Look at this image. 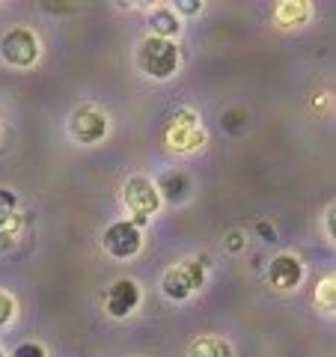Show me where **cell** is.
Here are the masks:
<instances>
[{
	"instance_id": "14",
	"label": "cell",
	"mask_w": 336,
	"mask_h": 357,
	"mask_svg": "<svg viewBox=\"0 0 336 357\" xmlns=\"http://www.w3.org/2000/svg\"><path fill=\"white\" fill-rule=\"evenodd\" d=\"M310 15V6L307 3H280L277 6V18L283 24H300Z\"/></svg>"
},
{
	"instance_id": "16",
	"label": "cell",
	"mask_w": 336,
	"mask_h": 357,
	"mask_svg": "<svg viewBox=\"0 0 336 357\" xmlns=\"http://www.w3.org/2000/svg\"><path fill=\"white\" fill-rule=\"evenodd\" d=\"M13 357H45V349L36 342H24V345H18Z\"/></svg>"
},
{
	"instance_id": "20",
	"label": "cell",
	"mask_w": 336,
	"mask_h": 357,
	"mask_svg": "<svg viewBox=\"0 0 336 357\" xmlns=\"http://www.w3.org/2000/svg\"><path fill=\"white\" fill-rule=\"evenodd\" d=\"M256 229H259V232H265V238H268V241H277V236H274V229H271V227H268V223H256Z\"/></svg>"
},
{
	"instance_id": "17",
	"label": "cell",
	"mask_w": 336,
	"mask_h": 357,
	"mask_svg": "<svg viewBox=\"0 0 336 357\" xmlns=\"http://www.w3.org/2000/svg\"><path fill=\"white\" fill-rule=\"evenodd\" d=\"M227 238H229V241H227V250H229V253H235V250L244 248V236H241V232H229Z\"/></svg>"
},
{
	"instance_id": "8",
	"label": "cell",
	"mask_w": 336,
	"mask_h": 357,
	"mask_svg": "<svg viewBox=\"0 0 336 357\" xmlns=\"http://www.w3.org/2000/svg\"><path fill=\"white\" fill-rule=\"evenodd\" d=\"M137 301H140V289L134 280H116L114 286H110V292H107V312L114 319H125L128 312L137 307Z\"/></svg>"
},
{
	"instance_id": "10",
	"label": "cell",
	"mask_w": 336,
	"mask_h": 357,
	"mask_svg": "<svg viewBox=\"0 0 336 357\" xmlns=\"http://www.w3.org/2000/svg\"><path fill=\"white\" fill-rule=\"evenodd\" d=\"M149 27H152V36H158V39H170L178 33V18L173 15V9H167V6H158V9H152V15H149Z\"/></svg>"
},
{
	"instance_id": "21",
	"label": "cell",
	"mask_w": 336,
	"mask_h": 357,
	"mask_svg": "<svg viewBox=\"0 0 336 357\" xmlns=\"http://www.w3.org/2000/svg\"><path fill=\"white\" fill-rule=\"evenodd\" d=\"M0 357H3V351H0Z\"/></svg>"
},
{
	"instance_id": "7",
	"label": "cell",
	"mask_w": 336,
	"mask_h": 357,
	"mask_svg": "<svg viewBox=\"0 0 336 357\" xmlns=\"http://www.w3.org/2000/svg\"><path fill=\"white\" fill-rule=\"evenodd\" d=\"M167 140H170L173 149H194L203 143V128L197 126L194 114H178L173 116V122L167 126Z\"/></svg>"
},
{
	"instance_id": "11",
	"label": "cell",
	"mask_w": 336,
	"mask_h": 357,
	"mask_svg": "<svg viewBox=\"0 0 336 357\" xmlns=\"http://www.w3.org/2000/svg\"><path fill=\"white\" fill-rule=\"evenodd\" d=\"M190 357H232V349L223 340L203 337L190 345Z\"/></svg>"
},
{
	"instance_id": "5",
	"label": "cell",
	"mask_w": 336,
	"mask_h": 357,
	"mask_svg": "<svg viewBox=\"0 0 336 357\" xmlns=\"http://www.w3.org/2000/svg\"><path fill=\"white\" fill-rule=\"evenodd\" d=\"M69 134L77 143H96L107 134V116L98 107H77L69 119Z\"/></svg>"
},
{
	"instance_id": "3",
	"label": "cell",
	"mask_w": 336,
	"mask_h": 357,
	"mask_svg": "<svg viewBox=\"0 0 336 357\" xmlns=\"http://www.w3.org/2000/svg\"><path fill=\"white\" fill-rule=\"evenodd\" d=\"M0 54H3V60L9 66H18V69H24V66L36 63V57H39V42H36V36H33L27 27H13L3 39H0Z\"/></svg>"
},
{
	"instance_id": "4",
	"label": "cell",
	"mask_w": 336,
	"mask_h": 357,
	"mask_svg": "<svg viewBox=\"0 0 336 357\" xmlns=\"http://www.w3.org/2000/svg\"><path fill=\"white\" fill-rule=\"evenodd\" d=\"M206 280V271H203V262H182L176 265L173 271L164 274V295L173 298V301H185L190 292H197Z\"/></svg>"
},
{
	"instance_id": "1",
	"label": "cell",
	"mask_w": 336,
	"mask_h": 357,
	"mask_svg": "<svg viewBox=\"0 0 336 357\" xmlns=\"http://www.w3.org/2000/svg\"><path fill=\"white\" fill-rule=\"evenodd\" d=\"M137 63H140V69L146 72L149 77L167 81V77H173L176 66H178V48H176L170 39L149 36V39H143V42H140Z\"/></svg>"
},
{
	"instance_id": "9",
	"label": "cell",
	"mask_w": 336,
	"mask_h": 357,
	"mask_svg": "<svg viewBox=\"0 0 336 357\" xmlns=\"http://www.w3.org/2000/svg\"><path fill=\"white\" fill-rule=\"evenodd\" d=\"M300 274H304L300 271V262L289 253H280L271 262V268H268V280L277 289H295L300 283Z\"/></svg>"
},
{
	"instance_id": "19",
	"label": "cell",
	"mask_w": 336,
	"mask_h": 357,
	"mask_svg": "<svg viewBox=\"0 0 336 357\" xmlns=\"http://www.w3.org/2000/svg\"><path fill=\"white\" fill-rule=\"evenodd\" d=\"M178 9H182V13H188V15H194V13H199V3H197V0H190V3H188V0H182V3H178Z\"/></svg>"
},
{
	"instance_id": "18",
	"label": "cell",
	"mask_w": 336,
	"mask_h": 357,
	"mask_svg": "<svg viewBox=\"0 0 336 357\" xmlns=\"http://www.w3.org/2000/svg\"><path fill=\"white\" fill-rule=\"evenodd\" d=\"M330 292H333V280L328 277V280L321 283V307H330L333 304V298H330Z\"/></svg>"
},
{
	"instance_id": "15",
	"label": "cell",
	"mask_w": 336,
	"mask_h": 357,
	"mask_svg": "<svg viewBox=\"0 0 336 357\" xmlns=\"http://www.w3.org/2000/svg\"><path fill=\"white\" fill-rule=\"evenodd\" d=\"M13 312H15V301L9 298L6 292H0V328H3L6 321L13 319Z\"/></svg>"
},
{
	"instance_id": "2",
	"label": "cell",
	"mask_w": 336,
	"mask_h": 357,
	"mask_svg": "<svg viewBox=\"0 0 336 357\" xmlns=\"http://www.w3.org/2000/svg\"><path fill=\"white\" fill-rule=\"evenodd\" d=\"M122 199H125V206L134 211V227H146V220L155 208H158V188H155L149 178L143 176H134L128 178L125 191H122Z\"/></svg>"
},
{
	"instance_id": "6",
	"label": "cell",
	"mask_w": 336,
	"mask_h": 357,
	"mask_svg": "<svg viewBox=\"0 0 336 357\" xmlns=\"http://www.w3.org/2000/svg\"><path fill=\"white\" fill-rule=\"evenodd\" d=\"M140 244H143L140 229L128 220H119V223H114V227H107V232H105V250L110 256H116V259H128V256H134L140 250Z\"/></svg>"
},
{
	"instance_id": "13",
	"label": "cell",
	"mask_w": 336,
	"mask_h": 357,
	"mask_svg": "<svg viewBox=\"0 0 336 357\" xmlns=\"http://www.w3.org/2000/svg\"><path fill=\"white\" fill-rule=\"evenodd\" d=\"M18 227H21V220L15 218V211H0V250H6L15 241Z\"/></svg>"
},
{
	"instance_id": "12",
	"label": "cell",
	"mask_w": 336,
	"mask_h": 357,
	"mask_svg": "<svg viewBox=\"0 0 336 357\" xmlns=\"http://www.w3.org/2000/svg\"><path fill=\"white\" fill-rule=\"evenodd\" d=\"M161 191L167 194V199L182 203V199L190 194V182H188V176H182V173H170V176L161 178Z\"/></svg>"
}]
</instances>
